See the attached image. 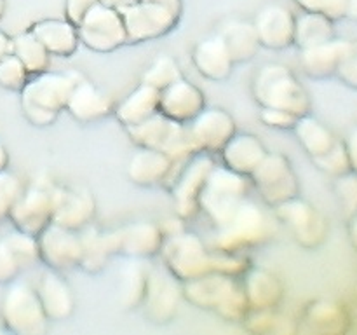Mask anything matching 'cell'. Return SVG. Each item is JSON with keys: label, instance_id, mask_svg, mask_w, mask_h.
<instances>
[{"label": "cell", "instance_id": "1", "mask_svg": "<svg viewBox=\"0 0 357 335\" xmlns=\"http://www.w3.org/2000/svg\"><path fill=\"white\" fill-rule=\"evenodd\" d=\"M77 73L45 72L30 75L21 93V112L35 128L52 126L66 108Z\"/></svg>", "mask_w": 357, "mask_h": 335}, {"label": "cell", "instance_id": "2", "mask_svg": "<svg viewBox=\"0 0 357 335\" xmlns=\"http://www.w3.org/2000/svg\"><path fill=\"white\" fill-rule=\"evenodd\" d=\"M251 94L260 107L281 108L296 117L312 110V101L303 84L282 63L258 66L251 80Z\"/></svg>", "mask_w": 357, "mask_h": 335}, {"label": "cell", "instance_id": "3", "mask_svg": "<svg viewBox=\"0 0 357 335\" xmlns=\"http://www.w3.org/2000/svg\"><path fill=\"white\" fill-rule=\"evenodd\" d=\"M181 295L201 309H215L225 320H244L250 313L243 283L236 276L223 272H208L199 278L183 281Z\"/></svg>", "mask_w": 357, "mask_h": 335}, {"label": "cell", "instance_id": "4", "mask_svg": "<svg viewBox=\"0 0 357 335\" xmlns=\"http://www.w3.org/2000/svg\"><path fill=\"white\" fill-rule=\"evenodd\" d=\"M248 195H250L248 177L236 173L227 166L215 164L199 194V211L204 213L216 229L236 213Z\"/></svg>", "mask_w": 357, "mask_h": 335}, {"label": "cell", "instance_id": "5", "mask_svg": "<svg viewBox=\"0 0 357 335\" xmlns=\"http://www.w3.org/2000/svg\"><path fill=\"white\" fill-rule=\"evenodd\" d=\"M124 20L128 42L155 40L169 34L181 16L180 0H135L117 7Z\"/></svg>", "mask_w": 357, "mask_h": 335}, {"label": "cell", "instance_id": "6", "mask_svg": "<svg viewBox=\"0 0 357 335\" xmlns=\"http://www.w3.org/2000/svg\"><path fill=\"white\" fill-rule=\"evenodd\" d=\"M272 232H274V222L271 216L248 198L223 225L216 227L213 244L215 250L243 253L246 248L257 246L271 239Z\"/></svg>", "mask_w": 357, "mask_h": 335}, {"label": "cell", "instance_id": "7", "mask_svg": "<svg viewBox=\"0 0 357 335\" xmlns=\"http://www.w3.org/2000/svg\"><path fill=\"white\" fill-rule=\"evenodd\" d=\"M164 265L180 283L213 272V250L194 232L181 229L164 236L160 246Z\"/></svg>", "mask_w": 357, "mask_h": 335}, {"label": "cell", "instance_id": "8", "mask_svg": "<svg viewBox=\"0 0 357 335\" xmlns=\"http://www.w3.org/2000/svg\"><path fill=\"white\" fill-rule=\"evenodd\" d=\"M0 316L9 332L17 335H42L47 332L49 320L38 299L37 290L24 281L7 283L0 304Z\"/></svg>", "mask_w": 357, "mask_h": 335}, {"label": "cell", "instance_id": "9", "mask_svg": "<svg viewBox=\"0 0 357 335\" xmlns=\"http://www.w3.org/2000/svg\"><path fill=\"white\" fill-rule=\"evenodd\" d=\"M126 131L136 147L162 150L174 163H181L195 154L183 122L173 121L160 112L139 124L126 128Z\"/></svg>", "mask_w": 357, "mask_h": 335}, {"label": "cell", "instance_id": "10", "mask_svg": "<svg viewBox=\"0 0 357 335\" xmlns=\"http://www.w3.org/2000/svg\"><path fill=\"white\" fill-rule=\"evenodd\" d=\"M80 44L94 52H114L128 44V31L117 7L100 0L77 27Z\"/></svg>", "mask_w": 357, "mask_h": 335}, {"label": "cell", "instance_id": "11", "mask_svg": "<svg viewBox=\"0 0 357 335\" xmlns=\"http://www.w3.org/2000/svg\"><path fill=\"white\" fill-rule=\"evenodd\" d=\"M275 218L284 223L295 241L307 250H316L328 237V220L310 202L298 195L274 206Z\"/></svg>", "mask_w": 357, "mask_h": 335}, {"label": "cell", "instance_id": "12", "mask_svg": "<svg viewBox=\"0 0 357 335\" xmlns=\"http://www.w3.org/2000/svg\"><path fill=\"white\" fill-rule=\"evenodd\" d=\"M250 178L264 201L271 206L281 204L300 194L298 178L293 171L291 161L284 154L267 152Z\"/></svg>", "mask_w": 357, "mask_h": 335}, {"label": "cell", "instance_id": "13", "mask_svg": "<svg viewBox=\"0 0 357 335\" xmlns=\"http://www.w3.org/2000/svg\"><path fill=\"white\" fill-rule=\"evenodd\" d=\"M185 128L194 152H220L237 133L232 115L220 107H204Z\"/></svg>", "mask_w": 357, "mask_h": 335}, {"label": "cell", "instance_id": "14", "mask_svg": "<svg viewBox=\"0 0 357 335\" xmlns=\"http://www.w3.org/2000/svg\"><path fill=\"white\" fill-rule=\"evenodd\" d=\"M40 260L49 269L65 272L79 267L82 257V239L79 230L66 229L49 222L37 236Z\"/></svg>", "mask_w": 357, "mask_h": 335}, {"label": "cell", "instance_id": "15", "mask_svg": "<svg viewBox=\"0 0 357 335\" xmlns=\"http://www.w3.org/2000/svg\"><path fill=\"white\" fill-rule=\"evenodd\" d=\"M215 168L209 152H195L188 157V163L171 185L174 208L180 218H192L199 211V194H201L209 171Z\"/></svg>", "mask_w": 357, "mask_h": 335}, {"label": "cell", "instance_id": "16", "mask_svg": "<svg viewBox=\"0 0 357 335\" xmlns=\"http://www.w3.org/2000/svg\"><path fill=\"white\" fill-rule=\"evenodd\" d=\"M9 220L17 230L38 236L52 220V185L33 184L24 187L10 208Z\"/></svg>", "mask_w": 357, "mask_h": 335}, {"label": "cell", "instance_id": "17", "mask_svg": "<svg viewBox=\"0 0 357 335\" xmlns=\"http://www.w3.org/2000/svg\"><path fill=\"white\" fill-rule=\"evenodd\" d=\"M180 281L167 269L150 267L142 307L152 323L166 325L174 318L180 302Z\"/></svg>", "mask_w": 357, "mask_h": 335}, {"label": "cell", "instance_id": "18", "mask_svg": "<svg viewBox=\"0 0 357 335\" xmlns=\"http://www.w3.org/2000/svg\"><path fill=\"white\" fill-rule=\"evenodd\" d=\"M96 216V201L84 187H52V220L72 230H82Z\"/></svg>", "mask_w": 357, "mask_h": 335}, {"label": "cell", "instance_id": "19", "mask_svg": "<svg viewBox=\"0 0 357 335\" xmlns=\"http://www.w3.org/2000/svg\"><path fill=\"white\" fill-rule=\"evenodd\" d=\"M114 255L126 258H150L160 251L164 232L160 225L152 222H135L108 232Z\"/></svg>", "mask_w": 357, "mask_h": 335}, {"label": "cell", "instance_id": "20", "mask_svg": "<svg viewBox=\"0 0 357 335\" xmlns=\"http://www.w3.org/2000/svg\"><path fill=\"white\" fill-rule=\"evenodd\" d=\"M261 47L282 51L295 42V14L282 3H267L253 20Z\"/></svg>", "mask_w": 357, "mask_h": 335}, {"label": "cell", "instance_id": "21", "mask_svg": "<svg viewBox=\"0 0 357 335\" xmlns=\"http://www.w3.org/2000/svg\"><path fill=\"white\" fill-rule=\"evenodd\" d=\"M65 110L80 124H93L114 114V105L96 84L79 75Z\"/></svg>", "mask_w": 357, "mask_h": 335}, {"label": "cell", "instance_id": "22", "mask_svg": "<svg viewBox=\"0 0 357 335\" xmlns=\"http://www.w3.org/2000/svg\"><path fill=\"white\" fill-rule=\"evenodd\" d=\"M206 107V96L185 77L159 91V112L176 122H188Z\"/></svg>", "mask_w": 357, "mask_h": 335}, {"label": "cell", "instance_id": "23", "mask_svg": "<svg viewBox=\"0 0 357 335\" xmlns=\"http://www.w3.org/2000/svg\"><path fill=\"white\" fill-rule=\"evenodd\" d=\"M35 290L49 321H66L75 311V295L72 286L59 271L45 269Z\"/></svg>", "mask_w": 357, "mask_h": 335}, {"label": "cell", "instance_id": "24", "mask_svg": "<svg viewBox=\"0 0 357 335\" xmlns=\"http://www.w3.org/2000/svg\"><path fill=\"white\" fill-rule=\"evenodd\" d=\"M174 161L166 152L157 149L138 147L128 164V178L138 187L153 188L164 185L171 178Z\"/></svg>", "mask_w": 357, "mask_h": 335}, {"label": "cell", "instance_id": "25", "mask_svg": "<svg viewBox=\"0 0 357 335\" xmlns=\"http://www.w3.org/2000/svg\"><path fill=\"white\" fill-rule=\"evenodd\" d=\"M349 44H351V40H347V38L335 37L324 44L300 49L298 61L303 73L316 80L335 77L342 58L347 52Z\"/></svg>", "mask_w": 357, "mask_h": 335}, {"label": "cell", "instance_id": "26", "mask_svg": "<svg viewBox=\"0 0 357 335\" xmlns=\"http://www.w3.org/2000/svg\"><path fill=\"white\" fill-rule=\"evenodd\" d=\"M192 63L204 79L215 80V82L229 79L236 66L229 49L216 34L195 44L192 51Z\"/></svg>", "mask_w": 357, "mask_h": 335}, {"label": "cell", "instance_id": "27", "mask_svg": "<svg viewBox=\"0 0 357 335\" xmlns=\"http://www.w3.org/2000/svg\"><path fill=\"white\" fill-rule=\"evenodd\" d=\"M220 152L223 166L248 178L267 156V149L261 140L251 133H236Z\"/></svg>", "mask_w": 357, "mask_h": 335}, {"label": "cell", "instance_id": "28", "mask_svg": "<svg viewBox=\"0 0 357 335\" xmlns=\"http://www.w3.org/2000/svg\"><path fill=\"white\" fill-rule=\"evenodd\" d=\"M216 35L229 49L236 65L251 61L261 47L253 21L241 20V17H230V20L222 21Z\"/></svg>", "mask_w": 357, "mask_h": 335}, {"label": "cell", "instance_id": "29", "mask_svg": "<svg viewBox=\"0 0 357 335\" xmlns=\"http://www.w3.org/2000/svg\"><path fill=\"white\" fill-rule=\"evenodd\" d=\"M28 30L44 44L51 56L70 58L79 49V34L75 24L68 20H40L31 24Z\"/></svg>", "mask_w": 357, "mask_h": 335}, {"label": "cell", "instance_id": "30", "mask_svg": "<svg viewBox=\"0 0 357 335\" xmlns=\"http://www.w3.org/2000/svg\"><path fill=\"white\" fill-rule=\"evenodd\" d=\"M305 323L310 332L324 335H340L351 328V314L344 304L337 300L321 299L309 304L305 311Z\"/></svg>", "mask_w": 357, "mask_h": 335}, {"label": "cell", "instance_id": "31", "mask_svg": "<svg viewBox=\"0 0 357 335\" xmlns=\"http://www.w3.org/2000/svg\"><path fill=\"white\" fill-rule=\"evenodd\" d=\"M159 112V91L149 84L139 82L117 107L114 115L124 128L139 124Z\"/></svg>", "mask_w": 357, "mask_h": 335}, {"label": "cell", "instance_id": "32", "mask_svg": "<svg viewBox=\"0 0 357 335\" xmlns=\"http://www.w3.org/2000/svg\"><path fill=\"white\" fill-rule=\"evenodd\" d=\"M150 267L145 264V258H128L119 271V302L122 309L132 311L142 307L145 299L146 283H149Z\"/></svg>", "mask_w": 357, "mask_h": 335}, {"label": "cell", "instance_id": "33", "mask_svg": "<svg viewBox=\"0 0 357 335\" xmlns=\"http://www.w3.org/2000/svg\"><path fill=\"white\" fill-rule=\"evenodd\" d=\"M250 309H274L282 297V286L272 272L265 269H246V279L243 283Z\"/></svg>", "mask_w": 357, "mask_h": 335}, {"label": "cell", "instance_id": "34", "mask_svg": "<svg viewBox=\"0 0 357 335\" xmlns=\"http://www.w3.org/2000/svg\"><path fill=\"white\" fill-rule=\"evenodd\" d=\"M293 131H295L300 147L309 154L310 159L323 156L324 152H328L337 143L335 133L324 122H321L319 119H316L310 114L296 119Z\"/></svg>", "mask_w": 357, "mask_h": 335}, {"label": "cell", "instance_id": "35", "mask_svg": "<svg viewBox=\"0 0 357 335\" xmlns=\"http://www.w3.org/2000/svg\"><path fill=\"white\" fill-rule=\"evenodd\" d=\"M337 37L335 34V21L324 14L303 10L300 16H295V42L298 49L312 47L324 44Z\"/></svg>", "mask_w": 357, "mask_h": 335}, {"label": "cell", "instance_id": "36", "mask_svg": "<svg viewBox=\"0 0 357 335\" xmlns=\"http://www.w3.org/2000/svg\"><path fill=\"white\" fill-rule=\"evenodd\" d=\"M79 232L80 239H82V257H80L79 267L89 274H98L107 267L108 258L114 255L108 232H100L98 229H94L93 223L84 227Z\"/></svg>", "mask_w": 357, "mask_h": 335}, {"label": "cell", "instance_id": "37", "mask_svg": "<svg viewBox=\"0 0 357 335\" xmlns=\"http://www.w3.org/2000/svg\"><path fill=\"white\" fill-rule=\"evenodd\" d=\"M10 52L23 63L30 75L45 72L49 68L51 54L30 30H24L17 34L16 37H13Z\"/></svg>", "mask_w": 357, "mask_h": 335}, {"label": "cell", "instance_id": "38", "mask_svg": "<svg viewBox=\"0 0 357 335\" xmlns=\"http://www.w3.org/2000/svg\"><path fill=\"white\" fill-rule=\"evenodd\" d=\"M181 77H183V72H181L176 59L169 54H159L146 66L142 75V82L155 87L157 91H162L164 87L171 86Z\"/></svg>", "mask_w": 357, "mask_h": 335}, {"label": "cell", "instance_id": "39", "mask_svg": "<svg viewBox=\"0 0 357 335\" xmlns=\"http://www.w3.org/2000/svg\"><path fill=\"white\" fill-rule=\"evenodd\" d=\"M312 163L317 170H321L326 174H331V177H340V174L352 171L349 152L342 140H337V143L328 152H324L323 156L312 157Z\"/></svg>", "mask_w": 357, "mask_h": 335}, {"label": "cell", "instance_id": "40", "mask_svg": "<svg viewBox=\"0 0 357 335\" xmlns=\"http://www.w3.org/2000/svg\"><path fill=\"white\" fill-rule=\"evenodd\" d=\"M6 241L9 243V246L13 248L14 255L20 260L21 269L31 267V265L37 264L40 260V253H38V241L37 236H31V234L23 232V230H14V232L7 234Z\"/></svg>", "mask_w": 357, "mask_h": 335}, {"label": "cell", "instance_id": "41", "mask_svg": "<svg viewBox=\"0 0 357 335\" xmlns=\"http://www.w3.org/2000/svg\"><path fill=\"white\" fill-rule=\"evenodd\" d=\"M333 191L345 218L349 220L354 216L357 213V171H349L340 177H335Z\"/></svg>", "mask_w": 357, "mask_h": 335}, {"label": "cell", "instance_id": "42", "mask_svg": "<svg viewBox=\"0 0 357 335\" xmlns=\"http://www.w3.org/2000/svg\"><path fill=\"white\" fill-rule=\"evenodd\" d=\"M28 79H30V73L13 52L0 59V87L20 93Z\"/></svg>", "mask_w": 357, "mask_h": 335}, {"label": "cell", "instance_id": "43", "mask_svg": "<svg viewBox=\"0 0 357 335\" xmlns=\"http://www.w3.org/2000/svg\"><path fill=\"white\" fill-rule=\"evenodd\" d=\"M24 185L20 177L10 171H0V223L9 218V213L16 199L23 192Z\"/></svg>", "mask_w": 357, "mask_h": 335}, {"label": "cell", "instance_id": "44", "mask_svg": "<svg viewBox=\"0 0 357 335\" xmlns=\"http://www.w3.org/2000/svg\"><path fill=\"white\" fill-rule=\"evenodd\" d=\"M295 2L309 13L324 14L333 21L344 20L345 0H295Z\"/></svg>", "mask_w": 357, "mask_h": 335}, {"label": "cell", "instance_id": "45", "mask_svg": "<svg viewBox=\"0 0 357 335\" xmlns=\"http://www.w3.org/2000/svg\"><path fill=\"white\" fill-rule=\"evenodd\" d=\"M335 77H338V80L351 89H357V40H351Z\"/></svg>", "mask_w": 357, "mask_h": 335}, {"label": "cell", "instance_id": "46", "mask_svg": "<svg viewBox=\"0 0 357 335\" xmlns=\"http://www.w3.org/2000/svg\"><path fill=\"white\" fill-rule=\"evenodd\" d=\"M23 271L20 265V260L14 255L13 248L6 241V237H0V285L14 281L17 274Z\"/></svg>", "mask_w": 357, "mask_h": 335}, {"label": "cell", "instance_id": "47", "mask_svg": "<svg viewBox=\"0 0 357 335\" xmlns=\"http://www.w3.org/2000/svg\"><path fill=\"white\" fill-rule=\"evenodd\" d=\"M296 115L289 114V112L281 110V108H271V107H260V121L265 126L274 129H293L296 122Z\"/></svg>", "mask_w": 357, "mask_h": 335}, {"label": "cell", "instance_id": "48", "mask_svg": "<svg viewBox=\"0 0 357 335\" xmlns=\"http://www.w3.org/2000/svg\"><path fill=\"white\" fill-rule=\"evenodd\" d=\"M98 2H100V0H66V20L72 24H75V27H79L80 21L86 17V14L89 13L94 7V3Z\"/></svg>", "mask_w": 357, "mask_h": 335}, {"label": "cell", "instance_id": "49", "mask_svg": "<svg viewBox=\"0 0 357 335\" xmlns=\"http://www.w3.org/2000/svg\"><path fill=\"white\" fill-rule=\"evenodd\" d=\"M345 149L349 152V159H351L352 171H357V126L351 129V133L347 135V138L344 140Z\"/></svg>", "mask_w": 357, "mask_h": 335}, {"label": "cell", "instance_id": "50", "mask_svg": "<svg viewBox=\"0 0 357 335\" xmlns=\"http://www.w3.org/2000/svg\"><path fill=\"white\" fill-rule=\"evenodd\" d=\"M349 225H347V230H349V241H351L352 248L356 250L357 253V213L354 216H351V218L347 220Z\"/></svg>", "mask_w": 357, "mask_h": 335}, {"label": "cell", "instance_id": "51", "mask_svg": "<svg viewBox=\"0 0 357 335\" xmlns=\"http://www.w3.org/2000/svg\"><path fill=\"white\" fill-rule=\"evenodd\" d=\"M10 47H13V38L0 30V59L9 54Z\"/></svg>", "mask_w": 357, "mask_h": 335}, {"label": "cell", "instance_id": "52", "mask_svg": "<svg viewBox=\"0 0 357 335\" xmlns=\"http://www.w3.org/2000/svg\"><path fill=\"white\" fill-rule=\"evenodd\" d=\"M344 17L357 23V0H345V14Z\"/></svg>", "mask_w": 357, "mask_h": 335}, {"label": "cell", "instance_id": "53", "mask_svg": "<svg viewBox=\"0 0 357 335\" xmlns=\"http://www.w3.org/2000/svg\"><path fill=\"white\" fill-rule=\"evenodd\" d=\"M7 166H9V152L3 147V143L0 142V171L7 170Z\"/></svg>", "mask_w": 357, "mask_h": 335}, {"label": "cell", "instance_id": "54", "mask_svg": "<svg viewBox=\"0 0 357 335\" xmlns=\"http://www.w3.org/2000/svg\"><path fill=\"white\" fill-rule=\"evenodd\" d=\"M3 9H6V2H3V0H0V17H2Z\"/></svg>", "mask_w": 357, "mask_h": 335}, {"label": "cell", "instance_id": "55", "mask_svg": "<svg viewBox=\"0 0 357 335\" xmlns=\"http://www.w3.org/2000/svg\"><path fill=\"white\" fill-rule=\"evenodd\" d=\"M354 295H356V300H357V281H356V285H354Z\"/></svg>", "mask_w": 357, "mask_h": 335}]
</instances>
